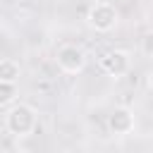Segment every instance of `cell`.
Wrapping results in <instances>:
<instances>
[{"label": "cell", "instance_id": "obj_1", "mask_svg": "<svg viewBox=\"0 0 153 153\" xmlns=\"http://www.w3.org/2000/svg\"><path fill=\"white\" fill-rule=\"evenodd\" d=\"M38 127V112L33 105L29 103H12L10 108H5V129L7 134L17 136V139H24V136H31Z\"/></svg>", "mask_w": 153, "mask_h": 153}, {"label": "cell", "instance_id": "obj_2", "mask_svg": "<svg viewBox=\"0 0 153 153\" xmlns=\"http://www.w3.org/2000/svg\"><path fill=\"white\" fill-rule=\"evenodd\" d=\"M117 22H120V12H117V7H115L112 2L100 0V2H93V5L88 7L86 24H88L93 31L108 33V31H112V29L117 26Z\"/></svg>", "mask_w": 153, "mask_h": 153}, {"label": "cell", "instance_id": "obj_3", "mask_svg": "<svg viewBox=\"0 0 153 153\" xmlns=\"http://www.w3.org/2000/svg\"><path fill=\"white\" fill-rule=\"evenodd\" d=\"M55 62H57V69L65 74H81L86 69V53L74 43H65L57 48Z\"/></svg>", "mask_w": 153, "mask_h": 153}, {"label": "cell", "instance_id": "obj_4", "mask_svg": "<svg viewBox=\"0 0 153 153\" xmlns=\"http://www.w3.org/2000/svg\"><path fill=\"white\" fill-rule=\"evenodd\" d=\"M98 65L108 76H124L131 69V55L127 50H108L100 55Z\"/></svg>", "mask_w": 153, "mask_h": 153}, {"label": "cell", "instance_id": "obj_5", "mask_svg": "<svg viewBox=\"0 0 153 153\" xmlns=\"http://www.w3.org/2000/svg\"><path fill=\"white\" fill-rule=\"evenodd\" d=\"M134 127H136V117H134V112H131L129 108H124V105L115 108V110L108 115V129H110V134H115V136H129V134L134 131Z\"/></svg>", "mask_w": 153, "mask_h": 153}, {"label": "cell", "instance_id": "obj_6", "mask_svg": "<svg viewBox=\"0 0 153 153\" xmlns=\"http://www.w3.org/2000/svg\"><path fill=\"white\" fill-rule=\"evenodd\" d=\"M19 76H22V67H19L17 60H12V57L0 60V81H12V84H17Z\"/></svg>", "mask_w": 153, "mask_h": 153}, {"label": "cell", "instance_id": "obj_7", "mask_svg": "<svg viewBox=\"0 0 153 153\" xmlns=\"http://www.w3.org/2000/svg\"><path fill=\"white\" fill-rule=\"evenodd\" d=\"M12 103H17V84L12 81H0V108H10Z\"/></svg>", "mask_w": 153, "mask_h": 153}, {"label": "cell", "instance_id": "obj_8", "mask_svg": "<svg viewBox=\"0 0 153 153\" xmlns=\"http://www.w3.org/2000/svg\"><path fill=\"white\" fill-rule=\"evenodd\" d=\"M141 53L146 57H153V31H148L143 38H141Z\"/></svg>", "mask_w": 153, "mask_h": 153}, {"label": "cell", "instance_id": "obj_9", "mask_svg": "<svg viewBox=\"0 0 153 153\" xmlns=\"http://www.w3.org/2000/svg\"><path fill=\"white\" fill-rule=\"evenodd\" d=\"M146 88H148V91L153 93V69H151V72L146 74Z\"/></svg>", "mask_w": 153, "mask_h": 153}]
</instances>
